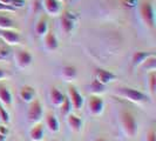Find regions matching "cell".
I'll return each instance as SVG.
<instances>
[{"mask_svg":"<svg viewBox=\"0 0 156 141\" xmlns=\"http://www.w3.org/2000/svg\"><path fill=\"white\" fill-rule=\"evenodd\" d=\"M117 94L120 96L127 99V100H129V101L132 102H136V103L148 101V96L146 94L142 93L141 91L134 89V88H129V87H120L117 89Z\"/></svg>","mask_w":156,"mask_h":141,"instance_id":"cell-1","label":"cell"},{"mask_svg":"<svg viewBox=\"0 0 156 141\" xmlns=\"http://www.w3.org/2000/svg\"><path fill=\"white\" fill-rule=\"evenodd\" d=\"M121 122H122V126H123V129L126 131V133L129 136H134L136 134L137 122H136V119H135L132 112L123 110L121 113Z\"/></svg>","mask_w":156,"mask_h":141,"instance_id":"cell-2","label":"cell"},{"mask_svg":"<svg viewBox=\"0 0 156 141\" xmlns=\"http://www.w3.org/2000/svg\"><path fill=\"white\" fill-rule=\"evenodd\" d=\"M141 18L144 23L148 25L150 28H154L155 26V14H154V7L150 1H144L140 8Z\"/></svg>","mask_w":156,"mask_h":141,"instance_id":"cell-3","label":"cell"},{"mask_svg":"<svg viewBox=\"0 0 156 141\" xmlns=\"http://www.w3.org/2000/svg\"><path fill=\"white\" fill-rule=\"evenodd\" d=\"M0 40L9 46H16L21 44V37L16 30H0Z\"/></svg>","mask_w":156,"mask_h":141,"instance_id":"cell-4","label":"cell"},{"mask_svg":"<svg viewBox=\"0 0 156 141\" xmlns=\"http://www.w3.org/2000/svg\"><path fill=\"white\" fill-rule=\"evenodd\" d=\"M27 117H28V120L31 122H37L41 119V117H42V105H41L39 99H33L31 101Z\"/></svg>","mask_w":156,"mask_h":141,"instance_id":"cell-5","label":"cell"},{"mask_svg":"<svg viewBox=\"0 0 156 141\" xmlns=\"http://www.w3.org/2000/svg\"><path fill=\"white\" fill-rule=\"evenodd\" d=\"M68 98L70 103L73 105L74 110H80L83 106V96L78 92V89L74 86H68Z\"/></svg>","mask_w":156,"mask_h":141,"instance_id":"cell-6","label":"cell"},{"mask_svg":"<svg viewBox=\"0 0 156 141\" xmlns=\"http://www.w3.org/2000/svg\"><path fill=\"white\" fill-rule=\"evenodd\" d=\"M42 6L48 16H56L61 13V5L58 0H42Z\"/></svg>","mask_w":156,"mask_h":141,"instance_id":"cell-7","label":"cell"},{"mask_svg":"<svg viewBox=\"0 0 156 141\" xmlns=\"http://www.w3.org/2000/svg\"><path fill=\"white\" fill-rule=\"evenodd\" d=\"M95 79L102 84V85H107V84H109L112 81H114V80H116L117 77L114 74V73H112L109 70H102V68H98V70H95Z\"/></svg>","mask_w":156,"mask_h":141,"instance_id":"cell-8","label":"cell"},{"mask_svg":"<svg viewBox=\"0 0 156 141\" xmlns=\"http://www.w3.org/2000/svg\"><path fill=\"white\" fill-rule=\"evenodd\" d=\"M75 26V16L69 12H65L61 14V28L66 34H69Z\"/></svg>","mask_w":156,"mask_h":141,"instance_id":"cell-9","label":"cell"},{"mask_svg":"<svg viewBox=\"0 0 156 141\" xmlns=\"http://www.w3.org/2000/svg\"><path fill=\"white\" fill-rule=\"evenodd\" d=\"M88 105H89V110L93 115H100L105 108V102L102 100V98L96 96V95L90 96Z\"/></svg>","mask_w":156,"mask_h":141,"instance_id":"cell-10","label":"cell"},{"mask_svg":"<svg viewBox=\"0 0 156 141\" xmlns=\"http://www.w3.org/2000/svg\"><path fill=\"white\" fill-rule=\"evenodd\" d=\"M16 63L20 67H27L32 63V58L31 53L28 51H19L18 53L16 54Z\"/></svg>","mask_w":156,"mask_h":141,"instance_id":"cell-11","label":"cell"},{"mask_svg":"<svg viewBox=\"0 0 156 141\" xmlns=\"http://www.w3.org/2000/svg\"><path fill=\"white\" fill-rule=\"evenodd\" d=\"M44 38H45V45L46 47L49 49V51H54L58 48L59 46V42H58V39H56V37H55L54 32L53 30H48L47 33L44 35Z\"/></svg>","mask_w":156,"mask_h":141,"instance_id":"cell-12","label":"cell"},{"mask_svg":"<svg viewBox=\"0 0 156 141\" xmlns=\"http://www.w3.org/2000/svg\"><path fill=\"white\" fill-rule=\"evenodd\" d=\"M151 55H155L153 52H135L133 55V59H132V65L133 67H137V66H141L142 63H144L149 56Z\"/></svg>","mask_w":156,"mask_h":141,"instance_id":"cell-13","label":"cell"},{"mask_svg":"<svg viewBox=\"0 0 156 141\" xmlns=\"http://www.w3.org/2000/svg\"><path fill=\"white\" fill-rule=\"evenodd\" d=\"M34 95H35V89L32 86H23L21 87V91H20V96L25 102H31L34 99Z\"/></svg>","mask_w":156,"mask_h":141,"instance_id":"cell-14","label":"cell"},{"mask_svg":"<svg viewBox=\"0 0 156 141\" xmlns=\"http://www.w3.org/2000/svg\"><path fill=\"white\" fill-rule=\"evenodd\" d=\"M32 141H41L44 138V125L42 124H37L30 132Z\"/></svg>","mask_w":156,"mask_h":141,"instance_id":"cell-15","label":"cell"},{"mask_svg":"<svg viewBox=\"0 0 156 141\" xmlns=\"http://www.w3.org/2000/svg\"><path fill=\"white\" fill-rule=\"evenodd\" d=\"M49 95H51V102H52L54 106H58V107H59V106L62 103L65 95H63L58 88L52 87V88H51V93H49Z\"/></svg>","mask_w":156,"mask_h":141,"instance_id":"cell-16","label":"cell"},{"mask_svg":"<svg viewBox=\"0 0 156 141\" xmlns=\"http://www.w3.org/2000/svg\"><path fill=\"white\" fill-rule=\"evenodd\" d=\"M46 124L51 132H53V133L59 132L60 126H59V121H58V119H56V117H55L54 114H52V113H48V114H47Z\"/></svg>","mask_w":156,"mask_h":141,"instance_id":"cell-17","label":"cell"},{"mask_svg":"<svg viewBox=\"0 0 156 141\" xmlns=\"http://www.w3.org/2000/svg\"><path fill=\"white\" fill-rule=\"evenodd\" d=\"M49 30V26H48V21H47L46 18H40V20L35 25V33L39 35V37H42L47 33V31Z\"/></svg>","mask_w":156,"mask_h":141,"instance_id":"cell-18","label":"cell"},{"mask_svg":"<svg viewBox=\"0 0 156 141\" xmlns=\"http://www.w3.org/2000/svg\"><path fill=\"white\" fill-rule=\"evenodd\" d=\"M16 23L7 16H0V30H16Z\"/></svg>","mask_w":156,"mask_h":141,"instance_id":"cell-19","label":"cell"},{"mask_svg":"<svg viewBox=\"0 0 156 141\" xmlns=\"http://www.w3.org/2000/svg\"><path fill=\"white\" fill-rule=\"evenodd\" d=\"M0 102L9 106L12 103V94L6 86L0 85Z\"/></svg>","mask_w":156,"mask_h":141,"instance_id":"cell-20","label":"cell"},{"mask_svg":"<svg viewBox=\"0 0 156 141\" xmlns=\"http://www.w3.org/2000/svg\"><path fill=\"white\" fill-rule=\"evenodd\" d=\"M67 121H68L69 126L75 132H79L81 129V127H82V120L79 117H76V115H74V114H69L68 118H67Z\"/></svg>","mask_w":156,"mask_h":141,"instance_id":"cell-21","label":"cell"},{"mask_svg":"<svg viewBox=\"0 0 156 141\" xmlns=\"http://www.w3.org/2000/svg\"><path fill=\"white\" fill-rule=\"evenodd\" d=\"M76 74H78V70L75 66H65L62 68V77L65 79H75L76 78Z\"/></svg>","mask_w":156,"mask_h":141,"instance_id":"cell-22","label":"cell"},{"mask_svg":"<svg viewBox=\"0 0 156 141\" xmlns=\"http://www.w3.org/2000/svg\"><path fill=\"white\" fill-rule=\"evenodd\" d=\"M70 110H72V103H70V101H69V98L65 95L62 103L60 105V112H61L62 115H67L70 112Z\"/></svg>","mask_w":156,"mask_h":141,"instance_id":"cell-23","label":"cell"},{"mask_svg":"<svg viewBox=\"0 0 156 141\" xmlns=\"http://www.w3.org/2000/svg\"><path fill=\"white\" fill-rule=\"evenodd\" d=\"M105 85H102V84H100L96 79H94L93 81H92V84H90V89H92V92L93 93H101V92H103L105 91Z\"/></svg>","mask_w":156,"mask_h":141,"instance_id":"cell-24","label":"cell"},{"mask_svg":"<svg viewBox=\"0 0 156 141\" xmlns=\"http://www.w3.org/2000/svg\"><path fill=\"white\" fill-rule=\"evenodd\" d=\"M149 87H150V92L154 95L155 94V87H156V73L154 70H151V73L149 74Z\"/></svg>","mask_w":156,"mask_h":141,"instance_id":"cell-25","label":"cell"},{"mask_svg":"<svg viewBox=\"0 0 156 141\" xmlns=\"http://www.w3.org/2000/svg\"><path fill=\"white\" fill-rule=\"evenodd\" d=\"M0 118H1V120L4 122H8L9 121V115H8V113L6 112V110L4 108V106L1 105V102H0Z\"/></svg>","mask_w":156,"mask_h":141,"instance_id":"cell-26","label":"cell"},{"mask_svg":"<svg viewBox=\"0 0 156 141\" xmlns=\"http://www.w3.org/2000/svg\"><path fill=\"white\" fill-rule=\"evenodd\" d=\"M16 8L0 2V12H16Z\"/></svg>","mask_w":156,"mask_h":141,"instance_id":"cell-27","label":"cell"},{"mask_svg":"<svg viewBox=\"0 0 156 141\" xmlns=\"http://www.w3.org/2000/svg\"><path fill=\"white\" fill-rule=\"evenodd\" d=\"M11 53V51L5 46H0V59H5Z\"/></svg>","mask_w":156,"mask_h":141,"instance_id":"cell-28","label":"cell"},{"mask_svg":"<svg viewBox=\"0 0 156 141\" xmlns=\"http://www.w3.org/2000/svg\"><path fill=\"white\" fill-rule=\"evenodd\" d=\"M25 4H26V1L25 0H13L12 1V7H14V8H21L25 6Z\"/></svg>","mask_w":156,"mask_h":141,"instance_id":"cell-29","label":"cell"},{"mask_svg":"<svg viewBox=\"0 0 156 141\" xmlns=\"http://www.w3.org/2000/svg\"><path fill=\"white\" fill-rule=\"evenodd\" d=\"M8 134V129L5 126H0V139H4Z\"/></svg>","mask_w":156,"mask_h":141,"instance_id":"cell-30","label":"cell"},{"mask_svg":"<svg viewBox=\"0 0 156 141\" xmlns=\"http://www.w3.org/2000/svg\"><path fill=\"white\" fill-rule=\"evenodd\" d=\"M11 74L8 73L7 70H5L4 68H1L0 67V80H4V79H7Z\"/></svg>","mask_w":156,"mask_h":141,"instance_id":"cell-31","label":"cell"},{"mask_svg":"<svg viewBox=\"0 0 156 141\" xmlns=\"http://www.w3.org/2000/svg\"><path fill=\"white\" fill-rule=\"evenodd\" d=\"M147 141H156V135H155V131H154V129H151L148 133Z\"/></svg>","mask_w":156,"mask_h":141,"instance_id":"cell-32","label":"cell"},{"mask_svg":"<svg viewBox=\"0 0 156 141\" xmlns=\"http://www.w3.org/2000/svg\"><path fill=\"white\" fill-rule=\"evenodd\" d=\"M135 2H136V0H127V5L126 6H129V7H134L135 6Z\"/></svg>","mask_w":156,"mask_h":141,"instance_id":"cell-33","label":"cell"},{"mask_svg":"<svg viewBox=\"0 0 156 141\" xmlns=\"http://www.w3.org/2000/svg\"><path fill=\"white\" fill-rule=\"evenodd\" d=\"M12 1H13V0H0V2H2V4H5V5H8V6L12 5Z\"/></svg>","mask_w":156,"mask_h":141,"instance_id":"cell-34","label":"cell"},{"mask_svg":"<svg viewBox=\"0 0 156 141\" xmlns=\"http://www.w3.org/2000/svg\"><path fill=\"white\" fill-rule=\"evenodd\" d=\"M96 141H107L106 139H103V138H100V139H98Z\"/></svg>","mask_w":156,"mask_h":141,"instance_id":"cell-35","label":"cell"},{"mask_svg":"<svg viewBox=\"0 0 156 141\" xmlns=\"http://www.w3.org/2000/svg\"><path fill=\"white\" fill-rule=\"evenodd\" d=\"M58 1H60V2H61V1H65V0H58Z\"/></svg>","mask_w":156,"mask_h":141,"instance_id":"cell-36","label":"cell"},{"mask_svg":"<svg viewBox=\"0 0 156 141\" xmlns=\"http://www.w3.org/2000/svg\"><path fill=\"white\" fill-rule=\"evenodd\" d=\"M0 46H1V42H0Z\"/></svg>","mask_w":156,"mask_h":141,"instance_id":"cell-37","label":"cell"}]
</instances>
